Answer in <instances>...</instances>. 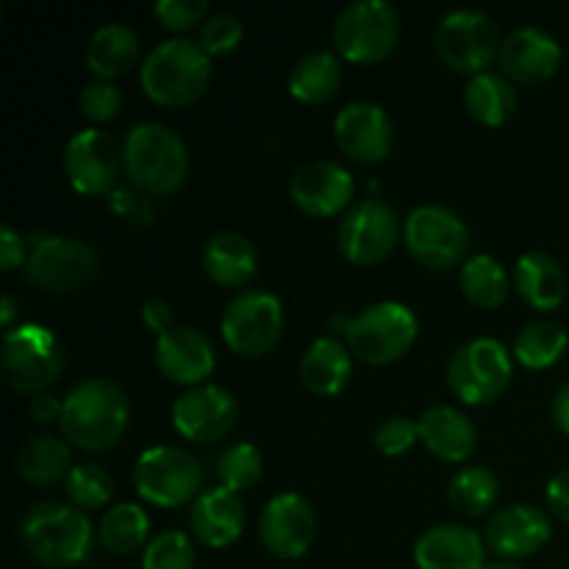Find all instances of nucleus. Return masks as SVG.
Returning <instances> with one entry per match:
<instances>
[{
    "label": "nucleus",
    "instance_id": "obj_25",
    "mask_svg": "<svg viewBox=\"0 0 569 569\" xmlns=\"http://www.w3.org/2000/svg\"><path fill=\"white\" fill-rule=\"evenodd\" d=\"M417 422H420L422 445L437 459L459 465V461L470 459L472 450H476V426L456 406H431Z\"/></svg>",
    "mask_w": 569,
    "mask_h": 569
},
{
    "label": "nucleus",
    "instance_id": "obj_10",
    "mask_svg": "<svg viewBox=\"0 0 569 569\" xmlns=\"http://www.w3.org/2000/svg\"><path fill=\"white\" fill-rule=\"evenodd\" d=\"M203 470L192 453L172 445H156L142 450L133 465V487L139 498L161 509H176L200 498Z\"/></svg>",
    "mask_w": 569,
    "mask_h": 569
},
{
    "label": "nucleus",
    "instance_id": "obj_35",
    "mask_svg": "<svg viewBox=\"0 0 569 569\" xmlns=\"http://www.w3.org/2000/svg\"><path fill=\"white\" fill-rule=\"evenodd\" d=\"M150 533V517L139 503H117L100 522V542L117 556L137 553Z\"/></svg>",
    "mask_w": 569,
    "mask_h": 569
},
{
    "label": "nucleus",
    "instance_id": "obj_33",
    "mask_svg": "<svg viewBox=\"0 0 569 569\" xmlns=\"http://www.w3.org/2000/svg\"><path fill=\"white\" fill-rule=\"evenodd\" d=\"M461 292L478 309H500L509 300L511 278L495 256L478 253L461 264Z\"/></svg>",
    "mask_w": 569,
    "mask_h": 569
},
{
    "label": "nucleus",
    "instance_id": "obj_38",
    "mask_svg": "<svg viewBox=\"0 0 569 569\" xmlns=\"http://www.w3.org/2000/svg\"><path fill=\"white\" fill-rule=\"evenodd\" d=\"M67 498L76 509L92 511L103 509L106 503L114 495V478L109 476V470L100 465H78L72 467L70 476L64 478Z\"/></svg>",
    "mask_w": 569,
    "mask_h": 569
},
{
    "label": "nucleus",
    "instance_id": "obj_15",
    "mask_svg": "<svg viewBox=\"0 0 569 569\" xmlns=\"http://www.w3.org/2000/svg\"><path fill=\"white\" fill-rule=\"evenodd\" d=\"M120 170H126L122 148L100 128H83L67 142L64 172L76 192L92 198L114 192Z\"/></svg>",
    "mask_w": 569,
    "mask_h": 569
},
{
    "label": "nucleus",
    "instance_id": "obj_44",
    "mask_svg": "<svg viewBox=\"0 0 569 569\" xmlns=\"http://www.w3.org/2000/svg\"><path fill=\"white\" fill-rule=\"evenodd\" d=\"M22 261H28L26 242H22V237L14 231V228L3 226L0 228V270L11 272L17 270Z\"/></svg>",
    "mask_w": 569,
    "mask_h": 569
},
{
    "label": "nucleus",
    "instance_id": "obj_26",
    "mask_svg": "<svg viewBox=\"0 0 569 569\" xmlns=\"http://www.w3.org/2000/svg\"><path fill=\"white\" fill-rule=\"evenodd\" d=\"M350 376H353V353L337 337L315 339L300 361L303 387L320 398H333L342 392L350 383Z\"/></svg>",
    "mask_w": 569,
    "mask_h": 569
},
{
    "label": "nucleus",
    "instance_id": "obj_31",
    "mask_svg": "<svg viewBox=\"0 0 569 569\" xmlns=\"http://www.w3.org/2000/svg\"><path fill=\"white\" fill-rule=\"evenodd\" d=\"M72 450L64 439L59 437H33L17 450L14 470L22 481L33 487H48V483L61 481L72 472Z\"/></svg>",
    "mask_w": 569,
    "mask_h": 569
},
{
    "label": "nucleus",
    "instance_id": "obj_4",
    "mask_svg": "<svg viewBox=\"0 0 569 569\" xmlns=\"http://www.w3.org/2000/svg\"><path fill=\"white\" fill-rule=\"evenodd\" d=\"M20 533L26 553L50 569L81 565L94 542L92 520L72 503H37L28 509Z\"/></svg>",
    "mask_w": 569,
    "mask_h": 569
},
{
    "label": "nucleus",
    "instance_id": "obj_32",
    "mask_svg": "<svg viewBox=\"0 0 569 569\" xmlns=\"http://www.w3.org/2000/svg\"><path fill=\"white\" fill-rule=\"evenodd\" d=\"M467 111L483 126H503L517 109V92L511 81L500 72H478L465 89Z\"/></svg>",
    "mask_w": 569,
    "mask_h": 569
},
{
    "label": "nucleus",
    "instance_id": "obj_23",
    "mask_svg": "<svg viewBox=\"0 0 569 569\" xmlns=\"http://www.w3.org/2000/svg\"><path fill=\"white\" fill-rule=\"evenodd\" d=\"M417 569H483L487 539L465 526H433L415 542Z\"/></svg>",
    "mask_w": 569,
    "mask_h": 569
},
{
    "label": "nucleus",
    "instance_id": "obj_16",
    "mask_svg": "<svg viewBox=\"0 0 569 569\" xmlns=\"http://www.w3.org/2000/svg\"><path fill=\"white\" fill-rule=\"evenodd\" d=\"M317 515L309 500L298 492H283L267 500L259 517L261 545L276 559L295 561L315 545Z\"/></svg>",
    "mask_w": 569,
    "mask_h": 569
},
{
    "label": "nucleus",
    "instance_id": "obj_50",
    "mask_svg": "<svg viewBox=\"0 0 569 569\" xmlns=\"http://www.w3.org/2000/svg\"><path fill=\"white\" fill-rule=\"evenodd\" d=\"M483 569H522V567H517L515 561L498 559V561H487V567H483Z\"/></svg>",
    "mask_w": 569,
    "mask_h": 569
},
{
    "label": "nucleus",
    "instance_id": "obj_48",
    "mask_svg": "<svg viewBox=\"0 0 569 569\" xmlns=\"http://www.w3.org/2000/svg\"><path fill=\"white\" fill-rule=\"evenodd\" d=\"M550 415H553V422L559 431H565L569 437V383L556 392L553 398V409H550Z\"/></svg>",
    "mask_w": 569,
    "mask_h": 569
},
{
    "label": "nucleus",
    "instance_id": "obj_6",
    "mask_svg": "<svg viewBox=\"0 0 569 569\" xmlns=\"http://www.w3.org/2000/svg\"><path fill=\"white\" fill-rule=\"evenodd\" d=\"M400 39V14L387 0H356L339 11L333 22V44L353 64H376L387 59Z\"/></svg>",
    "mask_w": 569,
    "mask_h": 569
},
{
    "label": "nucleus",
    "instance_id": "obj_28",
    "mask_svg": "<svg viewBox=\"0 0 569 569\" xmlns=\"http://www.w3.org/2000/svg\"><path fill=\"white\" fill-rule=\"evenodd\" d=\"M515 289L531 309L553 311L565 303L567 278L556 256L531 250L515 264Z\"/></svg>",
    "mask_w": 569,
    "mask_h": 569
},
{
    "label": "nucleus",
    "instance_id": "obj_9",
    "mask_svg": "<svg viewBox=\"0 0 569 569\" xmlns=\"http://www.w3.org/2000/svg\"><path fill=\"white\" fill-rule=\"evenodd\" d=\"M100 270L98 250L76 237H39L26 261V278L48 295H70L87 287Z\"/></svg>",
    "mask_w": 569,
    "mask_h": 569
},
{
    "label": "nucleus",
    "instance_id": "obj_39",
    "mask_svg": "<svg viewBox=\"0 0 569 569\" xmlns=\"http://www.w3.org/2000/svg\"><path fill=\"white\" fill-rule=\"evenodd\" d=\"M194 542L183 531H161L144 545L142 569H194Z\"/></svg>",
    "mask_w": 569,
    "mask_h": 569
},
{
    "label": "nucleus",
    "instance_id": "obj_40",
    "mask_svg": "<svg viewBox=\"0 0 569 569\" xmlns=\"http://www.w3.org/2000/svg\"><path fill=\"white\" fill-rule=\"evenodd\" d=\"M244 37V26L237 14H228V11H220V14L206 17V22L200 26V39L203 50L209 56H226L233 53L239 48Z\"/></svg>",
    "mask_w": 569,
    "mask_h": 569
},
{
    "label": "nucleus",
    "instance_id": "obj_42",
    "mask_svg": "<svg viewBox=\"0 0 569 569\" xmlns=\"http://www.w3.org/2000/svg\"><path fill=\"white\" fill-rule=\"evenodd\" d=\"M420 439V422L411 417H389L372 433V442L383 456H403Z\"/></svg>",
    "mask_w": 569,
    "mask_h": 569
},
{
    "label": "nucleus",
    "instance_id": "obj_13",
    "mask_svg": "<svg viewBox=\"0 0 569 569\" xmlns=\"http://www.w3.org/2000/svg\"><path fill=\"white\" fill-rule=\"evenodd\" d=\"M406 248L411 250L422 267L431 270H450L461 264L470 248V231L456 211L445 206L426 203L417 206L403 222Z\"/></svg>",
    "mask_w": 569,
    "mask_h": 569
},
{
    "label": "nucleus",
    "instance_id": "obj_37",
    "mask_svg": "<svg viewBox=\"0 0 569 569\" xmlns=\"http://www.w3.org/2000/svg\"><path fill=\"white\" fill-rule=\"evenodd\" d=\"M261 472H264V456L256 445L250 442H237L231 448L222 450V456L217 459V476H220V487L231 489V492H244V489H253L261 481Z\"/></svg>",
    "mask_w": 569,
    "mask_h": 569
},
{
    "label": "nucleus",
    "instance_id": "obj_46",
    "mask_svg": "<svg viewBox=\"0 0 569 569\" xmlns=\"http://www.w3.org/2000/svg\"><path fill=\"white\" fill-rule=\"evenodd\" d=\"M142 317H144V326H148L150 331L159 333V337L176 326V322H172L176 320V315H172V306L161 298H150L148 303L142 306Z\"/></svg>",
    "mask_w": 569,
    "mask_h": 569
},
{
    "label": "nucleus",
    "instance_id": "obj_5",
    "mask_svg": "<svg viewBox=\"0 0 569 569\" xmlns=\"http://www.w3.org/2000/svg\"><path fill=\"white\" fill-rule=\"evenodd\" d=\"M342 333L356 359L381 367L409 353L420 333V322L409 306L381 300V303L367 306L365 311L345 320Z\"/></svg>",
    "mask_w": 569,
    "mask_h": 569
},
{
    "label": "nucleus",
    "instance_id": "obj_11",
    "mask_svg": "<svg viewBox=\"0 0 569 569\" xmlns=\"http://www.w3.org/2000/svg\"><path fill=\"white\" fill-rule=\"evenodd\" d=\"M433 44L445 67L461 76H478L500 56L503 42L492 17L476 9H456L439 20Z\"/></svg>",
    "mask_w": 569,
    "mask_h": 569
},
{
    "label": "nucleus",
    "instance_id": "obj_43",
    "mask_svg": "<svg viewBox=\"0 0 569 569\" xmlns=\"http://www.w3.org/2000/svg\"><path fill=\"white\" fill-rule=\"evenodd\" d=\"M206 9L209 3L206 0H159L153 6V14L167 31H189L198 22H206Z\"/></svg>",
    "mask_w": 569,
    "mask_h": 569
},
{
    "label": "nucleus",
    "instance_id": "obj_17",
    "mask_svg": "<svg viewBox=\"0 0 569 569\" xmlns=\"http://www.w3.org/2000/svg\"><path fill=\"white\" fill-rule=\"evenodd\" d=\"M237 420V398L217 383H200L183 392L172 406V426L189 442H217L233 431Z\"/></svg>",
    "mask_w": 569,
    "mask_h": 569
},
{
    "label": "nucleus",
    "instance_id": "obj_36",
    "mask_svg": "<svg viewBox=\"0 0 569 569\" xmlns=\"http://www.w3.org/2000/svg\"><path fill=\"white\" fill-rule=\"evenodd\" d=\"M448 500L461 517H481L498 500V478L487 467H465L450 478Z\"/></svg>",
    "mask_w": 569,
    "mask_h": 569
},
{
    "label": "nucleus",
    "instance_id": "obj_21",
    "mask_svg": "<svg viewBox=\"0 0 569 569\" xmlns=\"http://www.w3.org/2000/svg\"><path fill=\"white\" fill-rule=\"evenodd\" d=\"M153 361L167 381L194 389L214 372L217 356L203 333L189 326H172L156 337Z\"/></svg>",
    "mask_w": 569,
    "mask_h": 569
},
{
    "label": "nucleus",
    "instance_id": "obj_49",
    "mask_svg": "<svg viewBox=\"0 0 569 569\" xmlns=\"http://www.w3.org/2000/svg\"><path fill=\"white\" fill-rule=\"evenodd\" d=\"M14 315H17L14 298H9V295H6V298L0 300V322H3L6 331H11V322H14Z\"/></svg>",
    "mask_w": 569,
    "mask_h": 569
},
{
    "label": "nucleus",
    "instance_id": "obj_22",
    "mask_svg": "<svg viewBox=\"0 0 569 569\" xmlns=\"http://www.w3.org/2000/svg\"><path fill=\"white\" fill-rule=\"evenodd\" d=\"M498 59L511 81L542 83L559 70L561 44L545 28L522 26L503 39Z\"/></svg>",
    "mask_w": 569,
    "mask_h": 569
},
{
    "label": "nucleus",
    "instance_id": "obj_8",
    "mask_svg": "<svg viewBox=\"0 0 569 569\" xmlns=\"http://www.w3.org/2000/svg\"><path fill=\"white\" fill-rule=\"evenodd\" d=\"M515 367L506 345L498 339H470L448 361V387L461 403L483 406L509 389Z\"/></svg>",
    "mask_w": 569,
    "mask_h": 569
},
{
    "label": "nucleus",
    "instance_id": "obj_12",
    "mask_svg": "<svg viewBox=\"0 0 569 569\" xmlns=\"http://www.w3.org/2000/svg\"><path fill=\"white\" fill-rule=\"evenodd\" d=\"M222 339L239 356H264L283 333V306L267 289L239 292L222 311Z\"/></svg>",
    "mask_w": 569,
    "mask_h": 569
},
{
    "label": "nucleus",
    "instance_id": "obj_27",
    "mask_svg": "<svg viewBox=\"0 0 569 569\" xmlns=\"http://www.w3.org/2000/svg\"><path fill=\"white\" fill-rule=\"evenodd\" d=\"M203 270L220 287H244L259 270V253L253 242L237 231H220L206 242Z\"/></svg>",
    "mask_w": 569,
    "mask_h": 569
},
{
    "label": "nucleus",
    "instance_id": "obj_20",
    "mask_svg": "<svg viewBox=\"0 0 569 569\" xmlns=\"http://www.w3.org/2000/svg\"><path fill=\"white\" fill-rule=\"evenodd\" d=\"M550 533H553L550 517L539 506L515 503L495 511L492 520L487 522L483 539L495 556L517 561L539 553L550 542Z\"/></svg>",
    "mask_w": 569,
    "mask_h": 569
},
{
    "label": "nucleus",
    "instance_id": "obj_19",
    "mask_svg": "<svg viewBox=\"0 0 569 569\" xmlns=\"http://www.w3.org/2000/svg\"><path fill=\"white\" fill-rule=\"evenodd\" d=\"M356 181L348 167L331 159H311L298 167L289 183L295 206L311 217H333L353 200Z\"/></svg>",
    "mask_w": 569,
    "mask_h": 569
},
{
    "label": "nucleus",
    "instance_id": "obj_24",
    "mask_svg": "<svg viewBox=\"0 0 569 569\" xmlns=\"http://www.w3.org/2000/svg\"><path fill=\"white\" fill-rule=\"evenodd\" d=\"M192 533L206 545V548H228L242 537L244 528V506L237 492L226 487H214L209 492H200L192 503L189 515Z\"/></svg>",
    "mask_w": 569,
    "mask_h": 569
},
{
    "label": "nucleus",
    "instance_id": "obj_1",
    "mask_svg": "<svg viewBox=\"0 0 569 569\" xmlns=\"http://www.w3.org/2000/svg\"><path fill=\"white\" fill-rule=\"evenodd\" d=\"M131 420V403L122 387L109 378H87L76 383L61 411V433L78 450L103 453L111 450L126 433Z\"/></svg>",
    "mask_w": 569,
    "mask_h": 569
},
{
    "label": "nucleus",
    "instance_id": "obj_18",
    "mask_svg": "<svg viewBox=\"0 0 569 569\" xmlns=\"http://www.w3.org/2000/svg\"><path fill=\"white\" fill-rule=\"evenodd\" d=\"M333 139L345 156L365 164L383 161L395 148V126L387 109L370 100L348 103L333 120Z\"/></svg>",
    "mask_w": 569,
    "mask_h": 569
},
{
    "label": "nucleus",
    "instance_id": "obj_3",
    "mask_svg": "<svg viewBox=\"0 0 569 569\" xmlns=\"http://www.w3.org/2000/svg\"><path fill=\"white\" fill-rule=\"evenodd\" d=\"M122 161L126 176L139 192L172 194L183 187L189 176L187 142L161 122H139L126 133L122 142Z\"/></svg>",
    "mask_w": 569,
    "mask_h": 569
},
{
    "label": "nucleus",
    "instance_id": "obj_45",
    "mask_svg": "<svg viewBox=\"0 0 569 569\" xmlns=\"http://www.w3.org/2000/svg\"><path fill=\"white\" fill-rule=\"evenodd\" d=\"M548 506L559 520L569 522V467L556 472L548 483Z\"/></svg>",
    "mask_w": 569,
    "mask_h": 569
},
{
    "label": "nucleus",
    "instance_id": "obj_2",
    "mask_svg": "<svg viewBox=\"0 0 569 569\" xmlns=\"http://www.w3.org/2000/svg\"><path fill=\"white\" fill-rule=\"evenodd\" d=\"M139 81H142L144 94L164 109L192 106L209 89L211 56L198 39H164L144 56Z\"/></svg>",
    "mask_w": 569,
    "mask_h": 569
},
{
    "label": "nucleus",
    "instance_id": "obj_34",
    "mask_svg": "<svg viewBox=\"0 0 569 569\" xmlns=\"http://www.w3.org/2000/svg\"><path fill=\"white\" fill-rule=\"evenodd\" d=\"M569 348L567 328L556 320H533L517 333L515 359L528 370H548Z\"/></svg>",
    "mask_w": 569,
    "mask_h": 569
},
{
    "label": "nucleus",
    "instance_id": "obj_41",
    "mask_svg": "<svg viewBox=\"0 0 569 569\" xmlns=\"http://www.w3.org/2000/svg\"><path fill=\"white\" fill-rule=\"evenodd\" d=\"M78 106H81V114L87 117L89 122H111L117 114H120L122 94L120 89L114 87V81H103V78H94L87 87L81 89V98H78Z\"/></svg>",
    "mask_w": 569,
    "mask_h": 569
},
{
    "label": "nucleus",
    "instance_id": "obj_29",
    "mask_svg": "<svg viewBox=\"0 0 569 569\" xmlns=\"http://www.w3.org/2000/svg\"><path fill=\"white\" fill-rule=\"evenodd\" d=\"M342 83V61L331 50L303 53L289 70V94L300 103H328Z\"/></svg>",
    "mask_w": 569,
    "mask_h": 569
},
{
    "label": "nucleus",
    "instance_id": "obj_7",
    "mask_svg": "<svg viewBox=\"0 0 569 569\" xmlns=\"http://www.w3.org/2000/svg\"><path fill=\"white\" fill-rule=\"evenodd\" d=\"M64 370V353L53 331L39 322H22L3 337V376L14 392L44 395Z\"/></svg>",
    "mask_w": 569,
    "mask_h": 569
},
{
    "label": "nucleus",
    "instance_id": "obj_14",
    "mask_svg": "<svg viewBox=\"0 0 569 569\" xmlns=\"http://www.w3.org/2000/svg\"><path fill=\"white\" fill-rule=\"evenodd\" d=\"M400 237V222L387 200L367 198L350 206L339 222V250L348 261L359 267L378 264L395 250Z\"/></svg>",
    "mask_w": 569,
    "mask_h": 569
},
{
    "label": "nucleus",
    "instance_id": "obj_47",
    "mask_svg": "<svg viewBox=\"0 0 569 569\" xmlns=\"http://www.w3.org/2000/svg\"><path fill=\"white\" fill-rule=\"evenodd\" d=\"M61 411H64V400L53 398V395H37L31 400V417L39 426H50V422H61Z\"/></svg>",
    "mask_w": 569,
    "mask_h": 569
},
{
    "label": "nucleus",
    "instance_id": "obj_30",
    "mask_svg": "<svg viewBox=\"0 0 569 569\" xmlns=\"http://www.w3.org/2000/svg\"><path fill=\"white\" fill-rule=\"evenodd\" d=\"M87 64L103 81L126 76L139 56V39L133 28L122 22H106L89 37L87 42Z\"/></svg>",
    "mask_w": 569,
    "mask_h": 569
}]
</instances>
